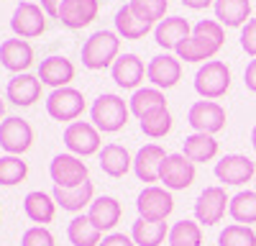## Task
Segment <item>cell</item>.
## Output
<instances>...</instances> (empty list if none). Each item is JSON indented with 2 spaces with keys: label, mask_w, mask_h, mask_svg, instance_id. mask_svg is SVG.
Segmentation results:
<instances>
[{
  "label": "cell",
  "mask_w": 256,
  "mask_h": 246,
  "mask_svg": "<svg viewBox=\"0 0 256 246\" xmlns=\"http://www.w3.org/2000/svg\"><path fill=\"white\" fill-rule=\"evenodd\" d=\"M226 44V31L218 20H200L192 26V36L184 38L182 44L174 49L180 59L184 62H210Z\"/></svg>",
  "instance_id": "6da1fadb"
},
{
  "label": "cell",
  "mask_w": 256,
  "mask_h": 246,
  "mask_svg": "<svg viewBox=\"0 0 256 246\" xmlns=\"http://www.w3.org/2000/svg\"><path fill=\"white\" fill-rule=\"evenodd\" d=\"M120 36L116 31H95L82 44V64L98 72L105 67H113L116 59L120 56Z\"/></svg>",
  "instance_id": "7a4b0ae2"
},
{
  "label": "cell",
  "mask_w": 256,
  "mask_h": 246,
  "mask_svg": "<svg viewBox=\"0 0 256 246\" xmlns=\"http://www.w3.org/2000/svg\"><path fill=\"white\" fill-rule=\"evenodd\" d=\"M128 116H131V108L128 102L116 95V92H105L100 95L92 108H90V118H92V126L102 134H116L120 131L126 123H128Z\"/></svg>",
  "instance_id": "3957f363"
},
{
  "label": "cell",
  "mask_w": 256,
  "mask_h": 246,
  "mask_svg": "<svg viewBox=\"0 0 256 246\" xmlns=\"http://www.w3.org/2000/svg\"><path fill=\"white\" fill-rule=\"evenodd\" d=\"M230 88V67L220 59H210L195 72V92L202 100H218Z\"/></svg>",
  "instance_id": "277c9868"
},
{
  "label": "cell",
  "mask_w": 256,
  "mask_h": 246,
  "mask_svg": "<svg viewBox=\"0 0 256 246\" xmlns=\"http://www.w3.org/2000/svg\"><path fill=\"white\" fill-rule=\"evenodd\" d=\"M136 208H138V218L144 220H166L174 210V198L166 188H156V184H148L144 188L136 198Z\"/></svg>",
  "instance_id": "5b68a950"
},
{
  "label": "cell",
  "mask_w": 256,
  "mask_h": 246,
  "mask_svg": "<svg viewBox=\"0 0 256 246\" xmlns=\"http://www.w3.org/2000/svg\"><path fill=\"white\" fill-rule=\"evenodd\" d=\"M46 113L59 123H74L84 113V95L74 88L52 90L46 98Z\"/></svg>",
  "instance_id": "8992f818"
},
{
  "label": "cell",
  "mask_w": 256,
  "mask_h": 246,
  "mask_svg": "<svg viewBox=\"0 0 256 246\" xmlns=\"http://www.w3.org/2000/svg\"><path fill=\"white\" fill-rule=\"evenodd\" d=\"M187 123L195 128V134L212 136L226 128V108L216 100H198L187 110Z\"/></svg>",
  "instance_id": "52a82bcc"
},
{
  "label": "cell",
  "mask_w": 256,
  "mask_h": 246,
  "mask_svg": "<svg viewBox=\"0 0 256 246\" xmlns=\"http://www.w3.org/2000/svg\"><path fill=\"white\" fill-rule=\"evenodd\" d=\"M49 177L54 182V188H77V184L88 182L90 170L74 154H56L49 164Z\"/></svg>",
  "instance_id": "ba28073f"
},
{
  "label": "cell",
  "mask_w": 256,
  "mask_h": 246,
  "mask_svg": "<svg viewBox=\"0 0 256 246\" xmlns=\"http://www.w3.org/2000/svg\"><path fill=\"white\" fill-rule=\"evenodd\" d=\"M64 146L80 159L100 154V131L88 120H74L64 128Z\"/></svg>",
  "instance_id": "9c48e42d"
},
{
  "label": "cell",
  "mask_w": 256,
  "mask_h": 246,
  "mask_svg": "<svg viewBox=\"0 0 256 246\" xmlns=\"http://www.w3.org/2000/svg\"><path fill=\"white\" fill-rule=\"evenodd\" d=\"M31 144H34V128L28 120L10 116L0 123V146L6 149V154L20 156L31 149Z\"/></svg>",
  "instance_id": "30bf717a"
},
{
  "label": "cell",
  "mask_w": 256,
  "mask_h": 246,
  "mask_svg": "<svg viewBox=\"0 0 256 246\" xmlns=\"http://www.w3.org/2000/svg\"><path fill=\"white\" fill-rule=\"evenodd\" d=\"M230 205V198L226 195V190L220 184H210L200 192V198L195 200V218L202 226H216L223 220L226 210Z\"/></svg>",
  "instance_id": "8fae6325"
},
{
  "label": "cell",
  "mask_w": 256,
  "mask_h": 246,
  "mask_svg": "<svg viewBox=\"0 0 256 246\" xmlns=\"http://www.w3.org/2000/svg\"><path fill=\"white\" fill-rule=\"evenodd\" d=\"M10 28L18 38H36L46 31V13L36 3H18L10 16Z\"/></svg>",
  "instance_id": "7c38bea8"
},
{
  "label": "cell",
  "mask_w": 256,
  "mask_h": 246,
  "mask_svg": "<svg viewBox=\"0 0 256 246\" xmlns=\"http://www.w3.org/2000/svg\"><path fill=\"white\" fill-rule=\"evenodd\" d=\"M159 182L166 190H187L195 182V162H190L184 154H166L159 170Z\"/></svg>",
  "instance_id": "4fadbf2b"
},
{
  "label": "cell",
  "mask_w": 256,
  "mask_h": 246,
  "mask_svg": "<svg viewBox=\"0 0 256 246\" xmlns=\"http://www.w3.org/2000/svg\"><path fill=\"white\" fill-rule=\"evenodd\" d=\"M216 177L223 184L241 188V184H246L256 177V164L244 154H226L220 162H216Z\"/></svg>",
  "instance_id": "5bb4252c"
},
{
  "label": "cell",
  "mask_w": 256,
  "mask_h": 246,
  "mask_svg": "<svg viewBox=\"0 0 256 246\" xmlns=\"http://www.w3.org/2000/svg\"><path fill=\"white\" fill-rule=\"evenodd\" d=\"M182 77V64H180V56L172 54H159L146 64V80L152 82L154 88L159 90H169L174 88Z\"/></svg>",
  "instance_id": "9a60e30c"
},
{
  "label": "cell",
  "mask_w": 256,
  "mask_h": 246,
  "mask_svg": "<svg viewBox=\"0 0 256 246\" xmlns=\"http://www.w3.org/2000/svg\"><path fill=\"white\" fill-rule=\"evenodd\" d=\"M0 64L6 70L16 72V74H24L28 72V67L34 64V49L26 38H6L0 44Z\"/></svg>",
  "instance_id": "2e32d148"
},
{
  "label": "cell",
  "mask_w": 256,
  "mask_h": 246,
  "mask_svg": "<svg viewBox=\"0 0 256 246\" xmlns=\"http://www.w3.org/2000/svg\"><path fill=\"white\" fill-rule=\"evenodd\" d=\"M38 80L44 82V85L59 90V88H70V82L74 80V64H72V59L67 56H46V59H41V64H38Z\"/></svg>",
  "instance_id": "e0dca14e"
},
{
  "label": "cell",
  "mask_w": 256,
  "mask_h": 246,
  "mask_svg": "<svg viewBox=\"0 0 256 246\" xmlns=\"http://www.w3.org/2000/svg\"><path fill=\"white\" fill-rule=\"evenodd\" d=\"M41 85L44 82L38 80V74H13L8 80V88H6V95L13 106H20V108H28L41 98Z\"/></svg>",
  "instance_id": "ac0fdd59"
},
{
  "label": "cell",
  "mask_w": 256,
  "mask_h": 246,
  "mask_svg": "<svg viewBox=\"0 0 256 246\" xmlns=\"http://www.w3.org/2000/svg\"><path fill=\"white\" fill-rule=\"evenodd\" d=\"M98 10H100L98 0H67V3L62 6L56 20H62V26L77 31V28L90 26L98 18Z\"/></svg>",
  "instance_id": "d6986e66"
},
{
  "label": "cell",
  "mask_w": 256,
  "mask_h": 246,
  "mask_svg": "<svg viewBox=\"0 0 256 246\" xmlns=\"http://www.w3.org/2000/svg\"><path fill=\"white\" fill-rule=\"evenodd\" d=\"M166 159V152L159 144H144L134 156V172L141 182H159L162 162Z\"/></svg>",
  "instance_id": "ffe728a7"
},
{
  "label": "cell",
  "mask_w": 256,
  "mask_h": 246,
  "mask_svg": "<svg viewBox=\"0 0 256 246\" xmlns=\"http://www.w3.org/2000/svg\"><path fill=\"white\" fill-rule=\"evenodd\" d=\"M110 72H113V80L118 88L138 90V85L144 82V74H146V67L136 54H120L116 59V64L110 67Z\"/></svg>",
  "instance_id": "44dd1931"
},
{
  "label": "cell",
  "mask_w": 256,
  "mask_h": 246,
  "mask_svg": "<svg viewBox=\"0 0 256 246\" xmlns=\"http://www.w3.org/2000/svg\"><path fill=\"white\" fill-rule=\"evenodd\" d=\"M120 216H123V208H120V202L113 198V195H100V198H95L92 200V205H90V210H88V218L92 220V226L98 231H113L116 226H118V220H120Z\"/></svg>",
  "instance_id": "7402d4cb"
},
{
  "label": "cell",
  "mask_w": 256,
  "mask_h": 246,
  "mask_svg": "<svg viewBox=\"0 0 256 246\" xmlns=\"http://www.w3.org/2000/svg\"><path fill=\"white\" fill-rule=\"evenodd\" d=\"M192 36V26H190V20L187 18H164L162 24H156L154 28V38H156V44L162 49H177L184 38Z\"/></svg>",
  "instance_id": "603a6c76"
},
{
  "label": "cell",
  "mask_w": 256,
  "mask_h": 246,
  "mask_svg": "<svg viewBox=\"0 0 256 246\" xmlns=\"http://www.w3.org/2000/svg\"><path fill=\"white\" fill-rule=\"evenodd\" d=\"M216 20L226 28H244L251 20V3L248 0H216Z\"/></svg>",
  "instance_id": "cb8c5ba5"
},
{
  "label": "cell",
  "mask_w": 256,
  "mask_h": 246,
  "mask_svg": "<svg viewBox=\"0 0 256 246\" xmlns=\"http://www.w3.org/2000/svg\"><path fill=\"white\" fill-rule=\"evenodd\" d=\"M128 108H131V113L138 120H144L159 110H166V98L159 88H138L134 90L131 100H128Z\"/></svg>",
  "instance_id": "d4e9b609"
},
{
  "label": "cell",
  "mask_w": 256,
  "mask_h": 246,
  "mask_svg": "<svg viewBox=\"0 0 256 246\" xmlns=\"http://www.w3.org/2000/svg\"><path fill=\"white\" fill-rule=\"evenodd\" d=\"M24 213L36 226L52 223L54 220V213H56V200H54V195H49L44 190H34V192H28L24 198Z\"/></svg>",
  "instance_id": "484cf974"
},
{
  "label": "cell",
  "mask_w": 256,
  "mask_h": 246,
  "mask_svg": "<svg viewBox=\"0 0 256 246\" xmlns=\"http://www.w3.org/2000/svg\"><path fill=\"white\" fill-rule=\"evenodd\" d=\"M54 200L62 210H70V213H80L82 208L92 205V195H95V188L92 182L88 180L84 184H77V188H54Z\"/></svg>",
  "instance_id": "4316f807"
},
{
  "label": "cell",
  "mask_w": 256,
  "mask_h": 246,
  "mask_svg": "<svg viewBox=\"0 0 256 246\" xmlns=\"http://www.w3.org/2000/svg\"><path fill=\"white\" fill-rule=\"evenodd\" d=\"M131 167H134V159H131V154H128V149L120 146V144H108V146L100 149V170L108 177L118 180Z\"/></svg>",
  "instance_id": "83f0119b"
},
{
  "label": "cell",
  "mask_w": 256,
  "mask_h": 246,
  "mask_svg": "<svg viewBox=\"0 0 256 246\" xmlns=\"http://www.w3.org/2000/svg\"><path fill=\"white\" fill-rule=\"evenodd\" d=\"M182 154L195 164L212 162L218 156V141L212 136H208V134H190L184 138V152Z\"/></svg>",
  "instance_id": "f1b7e54d"
},
{
  "label": "cell",
  "mask_w": 256,
  "mask_h": 246,
  "mask_svg": "<svg viewBox=\"0 0 256 246\" xmlns=\"http://www.w3.org/2000/svg\"><path fill=\"white\" fill-rule=\"evenodd\" d=\"M131 238L136 241V246H159L164 244V238H169V226L164 220H144L138 218L131 228Z\"/></svg>",
  "instance_id": "f546056e"
},
{
  "label": "cell",
  "mask_w": 256,
  "mask_h": 246,
  "mask_svg": "<svg viewBox=\"0 0 256 246\" xmlns=\"http://www.w3.org/2000/svg\"><path fill=\"white\" fill-rule=\"evenodd\" d=\"M67 238L72 246H100L102 231H98L88 216H74L67 226Z\"/></svg>",
  "instance_id": "4dcf8cb0"
},
{
  "label": "cell",
  "mask_w": 256,
  "mask_h": 246,
  "mask_svg": "<svg viewBox=\"0 0 256 246\" xmlns=\"http://www.w3.org/2000/svg\"><path fill=\"white\" fill-rule=\"evenodd\" d=\"M148 31H152V24H146V20L136 18L134 10L123 6L118 13H116V34L120 38H128V41H136V38H144Z\"/></svg>",
  "instance_id": "1f68e13d"
},
{
  "label": "cell",
  "mask_w": 256,
  "mask_h": 246,
  "mask_svg": "<svg viewBox=\"0 0 256 246\" xmlns=\"http://www.w3.org/2000/svg\"><path fill=\"white\" fill-rule=\"evenodd\" d=\"M228 216L241 226L256 223V190H241L238 195H233L228 205Z\"/></svg>",
  "instance_id": "d6a6232c"
},
{
  "label": "cell",
  "mask_w": 256,
  "mask_h": 246,
  "mask_svg": "<svg viewBox=\"0 0 256 246\" xmlns=\"http://www.w3.org/2000/svg\"><path fill=\"white\" fill-rule=\"evenodd\" d=\"M169 246H202V228L195 220H177L172 228H169Z\"/></svg>",
  "instance_id": "836d02e7"
},
{
  "label": "cell",
  "mask_w": 256,
  "mask_h": 246,
  "mask_svg": "<svg viewBox=\"0 0 256 246\" xmlns=\"http://www.w3.org/2000/svg\"><path fill=\"white\" fill-rule=\"evenodd\" d=\"M26 174H28V164L20 156H13V154L0 156V184H3V188L20 184L26 180Z\"/></svg>",
  "instance_id": "e575fe53"
},
{
  "label": "cell",
  "mask_w": 256,
  "mask_h": 246,
  "mask_svg": "<svg viewBox=\"0 0 256 246\" xmlns=\"http://www.w3.org/2000/svg\"><path fill=\"white\" fill-rule=\"evenodd\" d=\"M128 8L134 10V16L136 18H141V20H146V24H162L164 20V13H166V8H169V0H131L128 3Z\"/></svg>",
  "instance_id": "d590c367"
},
{
  "label": "cell",
  "mask_w": 256,
  "mask_h": 246,
  "mask_svg": "<svg viewBox=\"0 0 256 246\" xmlns=\"http://www.w3.org/2000/svg\"><path fill=\"white\" fill-rule=\"evenodd\" d=\"M218 246H256V231L251 228V226L230 223L220 231Z\"/></svg>",
  "instance_id": "8d00e7d4"
},
{
  "label": "cell",
  "mask_w": 256,
  "mask_h": 246,
  "mask_svg": "<svg viewBox=\"0 0 256 246\" xmlns=\"http://www.w3.org/2000/svg\"><path fill=\"white\" fill-rule=\"evenodd\" d=\"M141 131L148 136V138H164L169 131H172V113L166 110H159L154 116H148L141 120Z\"/></svg>",
  "instance_id": "74e56055"
},
{
  "label": "cell",
  "mask_w": 256,
  "mask_h": 246,
  "mask_svg": "<svg viewBox=\"0 0 256 246\" xmlns=\"http://www.w3.org/2000/svg\"><path fill=\"white\" fill-rule=\"evenodd\" d=\"M20 246H54V236L44 226H31V228L20 236Z\"/></svg>",
  "instance_id": "f35d334b"
},
{
  "label": "cell",
  "mask_w": 256,
  "mask_h": 246,
  "mask_svg": "<svg viewBox=\"0 0 256 246\" xmlns=\"http://www.w3.org/2000/svg\"><path fill=\"white\" fill-rule=\"evenodd\" d=\"M241 49L256 59V18H251L248 24L241 28Z\"/></svg>",
  "instance_id": "ab89813d"
},
{
  "label": "cell",
  "mask_w": 256,
  "mask_h": 246,
  "mask_svg": "<svg viewBox=\"0 0 256 246\" xmlns=\"http://www.w3.org/2000/svg\"><path fill=\"white\" fill-rule=\"evenodd\" d=\"M100 246H136V241L126 234H108L100 241Z\"/></svg>",
  "instance_id": "60d3db41"
},
{
  "label": "cell",
  "mask_w": 256,
  "mask_h": 246,
  "mask_svg": "<svg viewBox=\"0 0 256 246\" xmlns=\"http://www.w3.org/2000/svg\"><path fill=\"white\" fill-rule=\"evenodd\" d=\"M244 85H246L251 92H256V59H251L248 64H246V72H244Z\"/></svg>",
  "instance_id": "b9f144b4"
},
{
  "label": "cell",
  "mask_w": 256,
  "mask_h": 246,
  "mask_svg": "<svg viewBox=\"0 0 256 246\" xmlns=\"http://www.w3.org/2000/svg\"><path fill=\"white\" fill-rule=\"evenodd\" d=\"M64 3H67V0H41V8H44V13L49 18H59V10H62Z\"/></svg>",
  "instance_id": "7bdbcfd3"
},
{
  "label": "cell",
  "mask_w": 256,
  "mask_h": 246,
  "mask_svg": "<svg viewBox=\"0 0 256 246\" xmlns=\"http://www.w3.org/2000/svg\"><path fill=\"white\" fill-rule=\"evenodd\" d=\"M180 3L187 6V8H192V10H202L208 6H216V0H180Z\"/></svg>",
  "instance_id": "ee69618b"
},
{
  "label": "cell",
  "mask_w": 256,
  "mask_h": 246,
  "mask_svg": "<svg viewBox=\"0 0 256 246\" xmlns=\"http://www.w3.org/2000/svg\"><path fill=\"white\" fill-rule=\"evenodd\" d=\"M3 116H6V102H3V98H0V123H3V120H6Z\"/></svg>",
  "instance_id": "f6af8a7d"
},
{
  "label": "cell",
  "mask_w": 256,
  "mask_h": 246,
  "mask_svg": "<svg viewBox=\"0 0 256 246\" xmlns=\"http://www.w3.org/2000/svg\"><path fill=\"white\" fill-rule=\"evenodd\" d=\"M251 146H254V152H256V126H254V131H251Z\"/></svg>",
  "instance_id": "bcb514c9"
},
{
  "label": "cell",
  "mask_w": 256,
  "mask_h": 246,
  "mask_svg": "<svg viewBox=\"0 0 256 246\" xmlns=\"http://www.w3.org/2000/svg\"><path fill=\"white\" fill-rule=\"evenodd\" d=\"M254 188H256V177H254Z\"/></svg>",
  "instance_id": "7dc6e473"
}]
</instances>
